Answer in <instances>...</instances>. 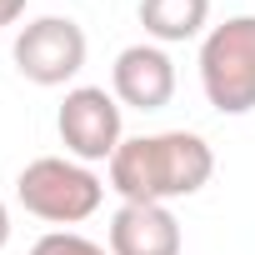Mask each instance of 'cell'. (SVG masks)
I'll use <instances>...</instances> for the list:
<instances>
[{
	"label": "cell",
	"mask_w": 255,
	"mask_h": 255,
	"mask_svg": "<svg viewBox=\"0 0 255 255\" xmlns=\"http://www.w3.org/2000/svg\"><path fill=\"white\" fill-rule=\"evenodd\" d=\"M200 90L220 115L255 110V15H230L200 40Z\"/></svg>",
	"instance_id": "obj_3"
},
{
	"label": "cell",
	"mask_w": 255,
	"mask_h": 255,
	"mask_svg": "<svg viewBox=\"0 0 255 255\" xmlns=\"http://www.w3.org/2000/svg\"><path fill=\"white\" fill-rule=\"evenodd\" d=\"M120 100L105 90V85H75L65 90L60 100V115H55V130H60V145L65 155L85 160V165H110V155L120 150L125 140V120H120Z\"/></svg>",
	"instance_id": "obj_4"
},
{
	"label": "cell",
	"mask_w": 255,
	"mask_h": 255,
	"mask_svg": "<svg viewBox=\"0 0 255 255\" xmlns=\"http://www.w3.org/2000/svg\"><path fill=\"white\" fill-rule=\"evenodd\" d=\"M30 255H110V250L95 245V240L80 235V230H45V235L30 245Z\"/></svg>",
	"instance_id": "obj_9"
},
{
	"label": "cell",
	"mask_w": 255,
	"mask_h": 255,
	"mask_svg": "<svg viewBox=\"0 0 255 255\" xmlns=\"http://www.w3.org/2000/svg\"><path fill=\"white\" fill-rule=\"evenodd\" d=\"M140 25L155 45H185L205 30L210 0H140Z\"/></svg>",
	"instance_id": "obj_8"
},
{
	"label": "cell",
	"mask_w": 255,
	"mask_h": 255,
	"mask_svg": "<svg viewBox=\"0 0 255 255\" xmlns=\"http://www.w3.org/2000/svg\"><path fill=\"white\" fill-rule=\"evenodd\" d=\"M110 95L130 110H165L175 95V60L165 55V45H125L110 65Z\"/></svg>",
	"instance_id": "obj_6"
},
{
	"label": "cell",
	"mask_w": 255,
	"mask_h": 255,
	"mask_svg": "<svg viewBox=\"0 0 255 255\" xmlns=\"http://www.w3.org/2000/svg\"><path fill=\"white\" fill-rule=\"evenodd\" d=\"M10 245V210H5V200H0V250Z\"/></svg>",
	"instance_id": "obj_11"
},
{
	"label": "cell",
	"mask_w": 255,
	"mask_h": 255,
	"mask_svg": "<svg viewBox=\"0 0 255 255\" xmlns=\"http://www.w3.org/2000/svg\"><path fill=\"white\" fill-rule=\"evenodd\" d=\"M110 190L120 200L140 205H170L185 195H200L215 175V150L195 130H155V135H130L110 155Z\"/></svg>",
	"instance_id": "obj_1"
},
{
	"label": "cell",
	"mask_w": 255,
	"mask_h": 255,
	"mask_svg": "<svg viewBox=\"0 0 255 255\" xmlns=\"http://www.w3.org/2000/svg\"><path fill=\"white\" fill-rule=\"evenodd\" d=\"M25 15V0H0V30H5V25H15Z\"/></svg>",
	"instance_id": "obj_10"
},
{
	"label": "cell",
	"mask_w": 255,
	"mask_h": 255,
	"mask_svg": "<svg viewBox=\"0 0 255 255\" xmlns=\"http://www.w3.org/2000/svg\"><path fill=\"white\" fill-rule=\"evenodd\" d=\"M85 30L70 15H35L20 25L10 60L30 85H65L85 70Z\"/></svg>",
	"instance_id": "obj_5"
},
{
	"label": "cell",
	"mask_w": 255,
	"mask_h": 255,
	"mask_svg": "<svg viewBox=\"0 0 255 255\" xmlns=\"http://www.w3.org/2000/svg\"><path fill=\"white\" fill-rule=\"evenodd\" d=\"M110 255H180V220L170 205L120 200L110 215Z\"/></svg>",
	"instance_id": "obj_7"
},
{
	"label": "cell",
	"mask_w": 255,
	"mask_h": 255,
	"mask_svg": "<svg viewBox=\"0 0 255 255\" xmlns=\"http://www.w3.org/2000/svg\"><path fill=\"white\" fill-rule=\"evenodd\" d=\"M15 200L45 225H80L105 205V180L75 155H40L15 175Z\"/></svg>",
	"instance_id": "obj_2"
}]
</instances>
